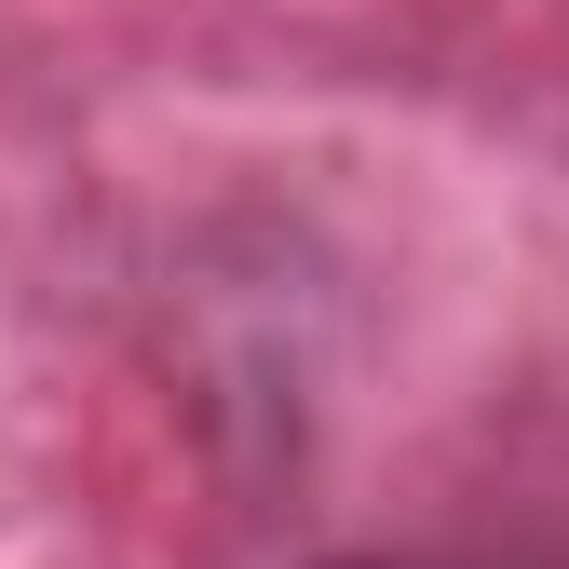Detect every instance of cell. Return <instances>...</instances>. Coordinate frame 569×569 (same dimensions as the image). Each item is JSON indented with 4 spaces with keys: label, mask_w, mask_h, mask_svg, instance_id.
Segmentation results:
<instances>
[{
    "label": "cell",
    "mask_w": 569,
    "mask_h": 569,
    "mask_svg": "<svg viewBox=\"0 0 569 569\" xmlns=\"http://www.w3.org/2000/svg\"><path fill=\"white\" fill-rule=\"evenodd\" d=\"M339 569H569V556H339Z\"/></svg>",
    "instance_id": "1"
}]
</instances>
